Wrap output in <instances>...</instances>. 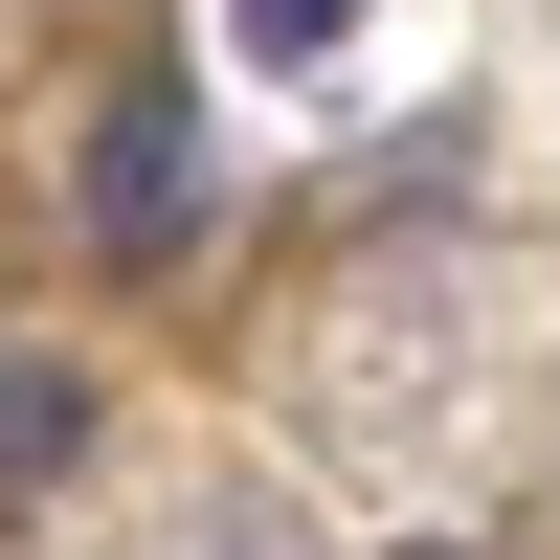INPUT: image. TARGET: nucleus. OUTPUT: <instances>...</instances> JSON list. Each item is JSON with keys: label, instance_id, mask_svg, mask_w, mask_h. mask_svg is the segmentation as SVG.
I'll use <instances>...</instances> for the list:
<instances>
[{"label": "nucleus", "instance_id": "obj_1", "mask_svg": "<svg viewBox=\"0 0 560 560\" xmlns=\"http://www.w3.org/2000/svg\"><path fill=\"white\" fill-rule=\"evenodd\" d=\"M68 224H90L113 269H158L179 224H202V90H179V68H113V90H90V179H68Z\"/></svg>", "mask_w": 560, "mask_h": 560}, {"label": "nucleus", "instance_id": "obj_2", "mask_svg": "<svg viewBox=\"0 0 560 560\" xmlns=\"http://www.w3.org/2000/svg\"><path fill=\"white\" fill-rule=\"evenodd\" d=\"M45 471H68V404H45V382H0V493H45Z\"/></svg>", "mask_w": 560, "mask_h": 560}, {"label": "nucleus", "instance_id": "obj_3", "mask_svg": "<svg viewBox=\"0 0 560 560\" xmlns=\"http://www.w3.org/2000/svg\"><path fill=\"white\" fill-rule=\"evenodd\" d=\"M224 23H247L269 68H314V45H359V0H224Z\"/></svg>", "mask_w": 560, "mask_h": 560}]
</instances>
